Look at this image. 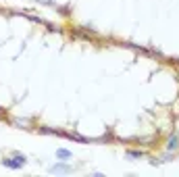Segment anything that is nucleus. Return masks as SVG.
I'll use <instances>...</instances> for the list:
<instances>
[{"label":"nucleus","mask_w":179,"mask_h":177,"mask_svg":"<svg viewBox=\"0 0 179 177\" xmlns=\"http://www.w3.org/2000/svg\"><path fill=\"white\" fill-rule=\"evenodd\" d=\"M50 171L52 173H69L71 171V167H67V165H54V167H50Z\"/></svg>","instance_id":"obj_2"},{"label":"nucleus","mask_w":179,"mask_h":177,"mask_svg":"<svg viewBox=\"0 0 179 177\" xmlns=\"http://www.w3.org/2000/svg\"><path fill=\"white\" fill-rule=\"evenodd\" d=\"M25 156H21V154H15L13 158H4L2 160V165L4 167H8V169H21V167L25 165Z\"/></svg>","instance_id":"obj_1"},{"label":"nucleus","mask_w":179,"mask_h":177,"mask_svg":"<svg viewBox=\"0 0 179 177\" xmlns=\"http://www.w3.org/2000/svg\"><path fill=\"white\" fill-rule=\"evenodd\" d=\"M56 156H58V158H69L71 152H69V150H63V148H61V150H56Z\"/></svg>","instance_id":"obj_4"},{"label":"nucleus","mask_w":179,"mask_h":177,"mask_svg":"<svg viewBox=\"0 0 179 177\" xmlns=\"http://www.w3.org/2000/svg\"><path fill=\"white\" fill-rule=\"evenodd\" d=\"M167 148H169V150H177V148H179V137H177V136L169 137V144H167Z\"/></svg>","instance_id":"obj_3"},{"label":"nucleus","mask_w":179,"mask_h":177,"mask_svg":"<svg viewBox=\"0 0 179 177\" xmlns=\"http://www.w3.org/2000/svg\"><path fill=\"white\" fill-rule=\"evenodd\" d=\"M127 156H129V158H140V156H142V152H133V150H129Z\"/></svg>","instance_id":"obj_5"}]
</instances>
